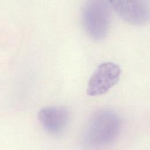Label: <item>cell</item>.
I'll return each instance as SVG.
<instances>
[{
  "label": "cell",
  "mask_w": 150,
  "mask_h": 150,
  "mask_svg": "<svg viewBox=\"0 0 150 150\" xmlns=\"http://www.w3.org/2000/svg\"><path fill=\"white\" fill-rule=\"evenodd\" d=\"M120 117L112 111H98L90 118L84 132V141L87 146L100 148L111 144L120 134Z\"/></svg>",
  "instance_id": "cell-1"
},
{
  "label": "cell",
  "mask_w": 150,
  "mask_h": 150,
  "mask_svg": "<svg viewBox=\"0 0 150 150\" xmlns=\"http://www.w3.org/2000/svg\"><path fill=\"white\" fill-rule=\"evenodd\" d=\"M111 21L108 0H87L82 12L85 30L94 40H101L107 34Z\"/></svg>",
  "instance_id": "cell-2"
},
{
  "label": "cell",
  "mask_w": 150,
  "mask_h": 150,
  "mask_svg": "<svg viewBox=\"0 0 150 150\" xmlns=\"http://www.w3.org/2000/svg\"><path fill=\"white\" fill-rule=\"evenodd\" d=\"M120 67L112 62L100 64L89 79L87 94L90 96H98L108 92L119 81Z\"/></svg>",
  "instance_id": "cell-3"
},
{
  "label": "cell",
  "mask_w": 150,
  "mask_h": 150,
  "mask_svg": "<svg viewBox=\"0 0 150 150\" xmlns=\"http://www.w3.org/2000/svg\"><path fill=\"white\" fill-rule=\"evenodd\" d=\"M117 14L126 22L142 25L149 19V0H108Z\"/></svg>",
  "instance_id": "cell-4"
},
{
  "label": "cell",
  "mask_w": 150,
  "mask_h": 150,
  "mask_svg": "<svg viewBox=\"0 0 150 150\" xmlns=\"http://www.w3.org/2000/svg\"><path fill=\"white\" fill-rule=\"evenodd\" d=\"M38 120L43 127L52 134H59L65 130L70 122L69 110L63 106H51L41 109Z\"/></svg>",
  "instance_id": "cell-5"
}]
</instances>
